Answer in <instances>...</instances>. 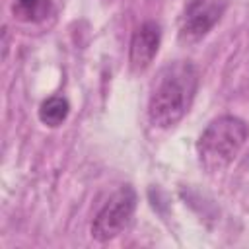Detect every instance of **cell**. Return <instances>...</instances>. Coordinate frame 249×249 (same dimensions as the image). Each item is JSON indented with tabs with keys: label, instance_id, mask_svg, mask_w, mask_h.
Returning <instances> with one entry per match:
<instances>
[{
	"label": "cell",
	"instance_id": "6da1fadb",
	"mask_svg": "<svg viewBox=\"0 0 249 249\" xmlns=\"http://www.w3.org/2000/svg\"><path fill=\"white\" fill-rule=\"evenodd\" d=\"M198 88V70L189 60L165 64L150 93L148 119L158 128L175 126L191 109Z\"/></svg>",
	"mask_w": 249,
	"mask_h": 249
},
{
	"label": "cell",
	"instance_id": "7a4b0ae2",
	"mask_svg": "<svg viewBox=\"0 0 249 249\" xmlns=\"http://www.w3.org/2000/svg\"><path fill=\"white\" fill-rule=\"evenodd\" d=\"M249 128L245 121L233 115H220L206 124L196 140L198 163L208 173L224 171L241 152Z\"/></svg>",
	"mask_w": 249,
	"mask_h": 249
},
{
	"label": "cell",
	"instance_id": "3957f363",
	"mask_svg": "<svg viewBox=\"0 0 249 249\" xmlns=\"http://www.w3.org/2000/svg\"><path fill=\"white\" fill-rule=\"evenodd\" d=\"M134 210H136V191L130 185H123L107 198V202L95 214L89 228L91 237L101 243L115 239L130 224Z\"/></svg>",
	"mask_w": 249,
	"mask_h": 249
},
{
	"label": "cell",
	"instance_id": "277c9868",
	"mask_svg": "<svg viewBox=\"0 0 249 249\" xmlns=\"http://www.w3.org/2000/svg\"><path fill=\"white\" fill-rule=\"evenodd\" d=\"M224 10V0H189L179 19V39L183 43L200 41L220 21Z\"/></svg>",
	"mask_w": 249,
	"mask_h": 249
},
{
	"label": "cell",
	"instance_id": "5b68a950",
	"mask_svg": "<svg viewBox=\"0 0 249 249\" xmlns=\"http://www.w3.org/2000/svg\"><path fill=\"white\" fill-rule=\"evenodd\" d=\"M160 41H161V29L156 21H144L140 27H136L128 49V62L132 72L140 74L152 64L154 56L158 54Z\"/></svg>",
	"mask_w": 249,
	"mask_h": 249
},
{
	"label": "cell",
	"instance_id": "8992f818",
	"mask_svg": "<svg viewBox=\"0 0 249 249\" xmlns=\"http://www.w3.org/2000/svg\"><path fill=\"white\" fill-rule=\"evenodd\" d=\"M53 0H14L12 14L25 23H41L53 14Z\"/></svg>",
	"mask_w": 249,
	"mask_h": 249
},
{
	"label": "cell",
	"instance_id": "52a82bcc",
	"mask_svg": "<svg viewBox=\"0 0 249 249\" xmlns=\"http://www.w3.org/2000/svg\"><path fill=\"white\" fill-rule=\"evenodd\" d=\"M68 113H70V103L60 95H53V97H49V99H45L41 103L39 121L43 124L51 126V128H56L66 121Z\"/></svg>",
	"mask_w": 249,
	"mask_h": 249
},
{
	"label": "cell",
	"instance_id": "ba28073f",
	"mask_svg": "<svg viewBox=\"0 0 249 249\" xmlns=\"http://www.w3.org/2000/svg\"><path fill=\"white\" fill-rule=\"evenodd\" d=\"M105 2H111V0H105Z\"/></svg>",
	"mask_w": 249,
	"mask_h": 249
}]
</instances>
